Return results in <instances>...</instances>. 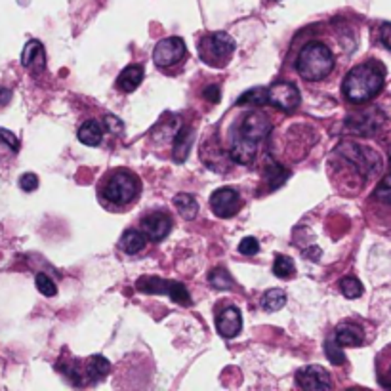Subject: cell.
Instances as JSON below:
<instances>
[{
	"label": "cell",
	"mask_w": 391,
	"mask_h": 391,
	"mask_svg": "<svg viewBox=\"0 0 391 391\" xmlns=\"http://www.w3.org/2000/svg\"><path fill=\"white\" fill-rule=\"evenodd\" d=\"M340 290H342V294L346 298L355 299L363 296V290H365V288H363L359 279H355V277H343L342 281H340Z\"/></svg>",
	"instance_id": "27"
},
{
	"label": "cell",
	"mask_w": 391,
	"mask_h": 391,
	"mask_svg": "<svg viewBox=\"0 0 391 391\" xmlns=\"http://www.w3.org/2000/svg\"><path fill=\"white\" fill-rule=\"evenodd\" d=\"M376 199H380V201L391 206V174H387V176L380 182L378 187H376Z\"/></svg>",
	"instance_id": "31"
},
{
	"label": "cell",
	"mask_w": 391,
	"mask_h": 391,
	"mask_svg": "<svg viewBox=\"0 0 391 391\" xmlns=\"http://www.w3.org/2000/svg\"><path fill=\"white\" fill-rule=\"evenodd\" d=\"M19 187H21L23 191H27V193H31V191L37 189L38 187L37 174H31V172L23 174V176L19 177Z\"/></svg>",
	"instance_id": "33"
},
{
	"label": "cell",
	"mask_w": 391,
	"mask_h": 391,
	"mask_svg": "<svg viewBox=\"0 0 391 391\" xmlns=\"http://www.w3.org/2000/svg\"><path fill=\"white\" fill-rule=\"evenodd\" d=\"M296 384L304 390L321 391L330 390L332 387V380L326 368L319 367V365H309V367L302 368L296 373Z\"/></svg>",
	"instance_id": "10"
},
{
	"label": "cell",
	"mask_w": 391,
	"mask_h": 391,
	"mask_svg": "<svg viewBox=\"0 0 391 391\" xmlns=\"http://www.w3.org/2000/svg\"><path fill=\"white\" fill-rule=\"evenodd\" d=\"M334 340H336L342 348H360L363 342H365V334H363V330H360L357 324L343 323L336 329Z\"/></svg>",
	"instance_id": "14"
},
{
	"label": "cell",
	"mask_w": 391,
	"mask_h": 391,
	"mask_svg": "<svg viewBox=\"0 0 391 391\" xmlns=\"http://www.w3.org/2000/svg\"><path fill=\"white\" fill-rule=\"evenodd\" d=\"M210 208L218 218H231L241 208V197L231 187H221L210 197Z\"/></svg>",
	"instance_id": "9"
},
{
	"label": "cell",
	"mask_w": 391,
	"mask_h": 391,
	"mask_svg": "<svg viewBox=\"0 0 391 391\" xmlns=\"http://www.w3.org/2000/svg\"><path fill=\"white\" fill-rule=\"evenodd\" d=\"M193 130L191 128H180L176 134V141H174V159L185 160L189 155V149L193 145Z\"/></svg>",
	"instance_id": "21"
},
{
	"label": "cell",
	"mask_w": 391,
	"mask_h": 391,
	"mask_svg": "<svg viewBox=\"0 0 391 391\" xmlns=\"http://www.w3.org/2000/svg\"><path fill=\"white\" fill-rule=\"evenodd\" d=\"M378 380H380V384L384 385V387H390L391 390V363L384 368V373H380Z\"/></svg>",
	"instance_id": "38"
},
{
	"label": "cell",
	"mask_w": 391,
	"mask_h": 391,
	"mask_svg": "<svg viewBox=\"0 0 391 391\" xmlns=\"http://www.w3.org/2000/svg\"><path fill=\"white\" fill-rule=\"evenodd\" d=\"M233 50H235V43L227 33H212L201 40L199 54H201L202 62L220 67L231 57Z\"/></svg>",
	"instance_id": "6"
},
{
	"label": "cell",
	"mask_w": 391,
	"mask_h": 391,
	"mask_svg": "<svg viewBox=\"0 0 391 391\" xmlns=\"http://www.w3.org/2000/svg\"><path fill=\"white\" fill-rule=\"evenodd\" d=\"M105 128L109 130L111 134H123L124 126L115 115H105Z\"/></svg>",
	"instance_id": "35"
},
{
	"label": "cell",
	"mask_w": 391,
	"mask_h": 391,
	"mask_svg": "<svg viewBox=\"0 0 391 391\" xmlns=\"http://www.w3.org/2000/svg\"><path fill=\"white\" fill-rule=\"evenodd\" d=\"M380 40L385 48L391 50V23H384L380 27Z\"/></svg>",
	"instance_id": "36"
},
{
	"label": "cell",
	"mask_w": 391,
	"mask_h": 391,
	"mask_svg": "<svg viewBox=\"0 0 391 391\" xmlns=\"http://www.w3.org/2000/svg\"><path fill=\"white\" fill-rule=\"evenodd\" d=\"M141 229H143L147 238H151V241H163L172 229L170 216L165 214V212H153V214L145 216L141 220Z\"/></svg>",
	"instance_id": "12"
},
{
	"label": "cell",
	"mask_w": 391,
	"mask_h": 391,
	"mask_svg": "<svg viewBox=\"0 0 391 391\" xmlns=\"http://www.w3.org/2000/svg\"><path fill=\"white\" fill-rule=\"evenodd\" d=\"M174 206H176L180 216L185 218V220H193V218L199 214V202H197L195 197L189 195V193H177V195L174 197Z\"/></svg>",
	"instance_id": "20"
},
{
	"label": "cell",
	"mask_w": 391,
	"mask_h": 391,
	"mask_svg": "<svg viewBox=\"0 0 391 391\" xmlns=\"http://www.w3.org/2000/svg\"><path fill=\"white\" fill-rule=\"evenodd\" d=\"M238 105H246V104H268V90L265 88H252L248 92H245L237 101Z\"/></svg>",
	"instance_id": "28"
},
{
	"label": "cell",
	"mask_w": 391,
	"mask_h": 391,
	"mask_svg": "<svg viewBox=\"0 0 391 391\" xmlns=\"http://www.w3.org/2000/svg\"><path fill=\"white\" fill-rule=\"evenodd\" d=\"M138 191H140V184L136 180L134 174H130L126 170L115 172L113 176L105 182L104 195L105 199L113 204H128L138 197Z\"/></svg>",
	"instance_id": "5"
},
{
	"label": "cell",
	"mask_w": 391,
	"mask_h": 391,
	"mask_svg": "<svg viewBox=\"0 0 391 391\" xmlns=\"http://www.w3.org/2000/svg\"><path fill=\"white\" fill-rule=\"evenodd\" d=\"M273 273L279 279H288L296 273V265H294V260L288 256H277L275 263H273Z\"/></svg>",
	"instance_id": "26"
},
{
	"label": "cell",
	"mask_w": 391,
	"mask_h": 391,
	"mask_svg": "<svg viewBox=\"0 0 391 391\" xmlns=\"http://www.w3.org/2000/svg\"><path fill=\"white\" fill-rule=\"evenodd\" d=\"M299 90L290 82H277L271 88H268V104H271L277 109L290 113L299 105Z\"/></svg>",
	"instance_id": "8"
},
{
	"label": "cell",
	"mask_w": 391,
	"mask_h": 391,
	"mask_svg": "<svg viewBox=\"0 0 391 391\" xmlns=\"http://www.w3.org/2000/svg\"><path fill=\"white\" fill-rule=\"evenodd\" d=\"M185 44L182 38L170 37L160 40L153 50V62L159 67H172L185 57Z\"/></svg>",
	"instance_id": "7"
},
{
	"label": "cell",
	"mask_w": 391,
	"mask_h": 391,
	"mask_svg": "<svg viewBox=\"0 0 391 391\" xmlns=\"http://www.w3.org/2000/svg\"><path fill=\"white\" fill-rule=\"evenodd\" d=\"M346 124H348V128L351 132H355V134H374L384 124V113L376 109V107H373V109L365 111V113H359V115L348 116Z\"/></svg>",
	"instance_id": "11"
},
{
	"label": "cell",
	"mask_w": 391,
	"mask_h": 391,
	"mask_svg": "<svg viewBox=\"0 0 391 391\" xmlns=\"http://www.w3.org/2000/svg\"><path fill=\"white\" fill-rule=\"evenodd\" d=\"M307 254H309V258H313V260H319V258H321V250H319V248H312V250H307Z\"/></svg>",
	"instance_id": "40"
},
{
	"label": "cell",
	"mask_w": 391,
	"mask_h": 391,
	"mask_svg": "<svg viewBox=\"0 0 391 391\" xmlns=\"http://www.w3.org/2000/svg\"><path fill=\"white\" fill-rule=\"evenodd\" d=\"M216 329L224 338H235L243 330V317L237 307H226L224 312L216 317Z\"/></svg>",
	"instance_id": "13"
},
{
	"label": "cell",
	"mask_w": 391,
	"mask_h": 391,
	"mask_svg": "<svg viewBox=\"0 0 391 391\" xmlns=\"http://www.w3.org/2000/svg\"><path fill=\"white\" fill-rule=\"evenodd\" d=\"M147 237L145 233L136 231V229H126L121 237V248H123L126 254H138L145 248Z\"/></svg>",
	"instance_id": "19"
},
{
	"label": "cell",
	"mask_w": 391,
	"mask_h": 391,
	"mask_svg": "<svg viewBox=\"0 0 391 391\" xmlns=\"http://www.w3.org/2000/svg\"><path fill=\"white\" fill-rule=\"evenodd\" d=\"M288 177V170L287 168H282L281 165H277V163H271L268 166V170H265V180L269 182V189H277V187H281L285 182H287Z\"/></svg>",
	"instance_id": "24"
},
{
	"label": "cell",
	"mask_w": 391,
	"mask_h": 391,
	"mask_svg": "<svg viewBox=\"0 0 391 391\" xmlns=\"http://www.w3.org/2000/svg\"><path fill=\"white\" fill-rule=\"evenodd\" d=\"M111 370L109 360L101 357V355H94L90 359L86 360V380L88 382H99L101 378H105Z\"/></svg>",
	"instance_id": "18"
},
{
	"label": "cell",
	"mask_w": 391,
	"mask_h": 391,
	"mask_svg": "<svg viewBox=\"0 0 391 391\" xmlns=\"http://www.w3.org/2000/svg\"><path fill=\"white\" fill-rule=\"evenodd\" d=\"M238 252L245 254V256H256L258 252H260V243L254 237L243 238L241 245H238Z\"/></svg>",
	"instance_id": "32"
},
{
	"label": "cell",
	"mask_w": 391,
	"mask_h": 391,
	"mask_svg": "<svg viewBox=\"0 0 391 391\" xmlns=\"http://www.w3.org/2000/svg\"><path fill=\"white\" fill-rule=\"evenodd\" d=\"M324 353H326V359L332 363V365H343L346 363V353L342 351V346L334 340V342L324 343Z\"/></svg>",
	"instance_id": "29"
},
{
	"label": "cell",
	"mask_w": 391,
	"mask_h": 391,
	"mask_svg": "<svg viewBox=\"0 0 391 391\" xmlns=\"http://www.w3.org/2000/svg\"><path fill=\"white\" fill-rule=\"evenodd\" d=\"M296 69L304 80L317 82L329 77L330 71L334 69V55L323 43H309L299 52Z\"/></svg>",
	"instance_id": "3"
},
{
	"label": "cell",
	"mask_w": 391,
	"mask_h": 391,
	"mask_svg": "<svg viewBox=\"0 0 391 391\" xmlns=\"http://www.w3.org/2000/svg\"><path fill=\"white\" fill-rule=\"evenodd\" d=\"M204 98H206L208 101H212V104H218V101H220V86H216V84L206 86V90H204Z\"/></svg>",
	"instance_id": "37"
},
{
	"label": "cell",
	"mask_w": 391,
	"mask_h": 391,
	"mask_svg": "<svg viewBox=\"0 0 391 391\" xmlns=\"http://www.w3.org/2000/svg\"><path fill=\"white\" fill-rule=\"evenodd\" d=\"M35 282H37L38 292L43 294V296H46V298H52V296H55V294H57V287H55V282L52 281L48 275L38 273L37 279H35Z\"/></svg>",
	"instance_id": "30"
},
{
	"label": "cell",
	"mask_w": 391,
	"mask_h": 391,
	"mask_svg": "<svg viewBox=\"0 0 391 391\" xmlns=\"http://www.w3.org/2000/svg\"><path fill=\"white\" fill-rule=\"evenodd\" d=\"M285 304H287V292L281 288H271V290L263 294L262 307L265 312H279L285 307Z\"/></svg>",
	"instance_id": "22"
},
{
	"label": "cell",
	"mask_w": 391,
	"mask_h": 391,
	"mask_svg": "<svg viewBox=\"0 0 391 391\" xmlns=\"http://www.w3.org/2000/svg\"><path fill=\"white\" fill-rule=\"evenodd\" d=\"M271 123L262 113L252 111L238 123V130L229 147V157L238 165H250L258 153V145L268 138Z\"/></svg>",
	"instance_id": "1"
},
{
	"label": "cell",
	"mask_w": 391,
	"mask_h": 391,
	"mask_svg": "<svg viewBox=\"0 0 391 391\" xmlns=\"http://www.w3.org/2000/svg\"><path fill=\"white\" fill-rule=\"evenodd\" d=\"M338 153L343 155V159L348 160L360 176L373 177L382 172V157L370 147L359 145L353 141H346V143L338 147Z\"/></svg>",
	"instance_id": "4"
},
{
	"label": "cell",
	"mask_w": 391,
	"mask_h": 391,
	"mask_svg": "<svg viewBox=\"0 0 391 391\" xmlns=\"http://www.w3.org/2000/svg\"><path fill=\"white\" fill-rule=\"evenodd\" d=\"M390 160H391V151H390Z\"/></svg>",
	"instance_id": "41"
},
{
	"label": "cell",
	"mask_w": 391,
	"mask_h": 391,
	"mask_svg": "<svg viewBox=\"0 0 391 391\" xmlns=\"http://www.w3.org/2000/svg\"><path fill=\"white\" fill-rule=\"evenodd\" d=\"M143 80V67L141 65H128L116 79V88L123 92H134Z\"/></svg>",
	"instance_id": "16"
},
{
	"label": "cell",
	"mask_w": 391,
	"mask_h": 391,
	"mask_svg": "<svg viewBox=\"0 0 391 391\" xmlns=\"http://www.w3.org/2000/svg\"><path fill=\"white\" fill-rule=\"evenodd\" d=\"M10 98H12V92L6 90V88H0V105H6Z\"/></svg>",
	"instance_id": "39"
},
{
	"label": "cell",
	"mask_w": 391,
	"mask_h": 391,
	"mask_svg": "<svg viewBox=\"0 0 391 391\" xmlns=\"http://www.w3.org/2000/svg\"><path fill=\"white\" fill-rule=\"evenodd\" d=\"M166 294H168L176 304H180V306H191V296L189 292H187V288H185L182 282L166 281Z\"/></svg>",
	"instance_id": "23"
},
{
	"label": "cell",
	"mask_w": 391,
	"mask_h": 391,
	"mask_svg": "<svg viewBox=\"0 0 391 391\" xmlns=\"http://www.w3.org/2000/svg\"><path fill=\"white\" fill-rule=\"evenodd\" d=\"M44 46L40 40H29L21 52V65L23 67H44Z\"/></svg>",
	"instance_id": "15"
},
{
	"label": "cell",
	"mask_w": 391,
	"mask_h": 391,
	"mask_svg": "<svg viewBox=\"0 0 391 391\" xmlns=\"http://www.w3.org/2000/svg\"><path fill=\"white\" fill-rule=\"evenodd\" d=\"M0 141H4V143L12 149L13 153L19 149V140L13 136V132H10V130L0 128Z\"/></svg>",
	"instance_id": "34"
},
{
	"label": "cell",
	"mask_w": 391,
	"mask_h": 391,
	"mask_svg": "<svg viewBox=\"0 0 391 391\" xmlns=\"http://www.w3.org/2000/svg\"><path fill=\"white\" fill-rule=\"evenodd\" d=\"M382 86H384V73L373 63H367L349 71L348 77L343 79L342 92L351 104H365L378 96Z\"/></svg>",
	"instance_id": "2"
},
{
	"label": "cell",
	"mask_w": 391,
	"mask_h": 391,
	"mask_svg": "<svg viewBox=\"0 0 391 391\" xmlns=\"http://www.w3.org/2000/svg\"><path fill=\"white\" fill-rule=\"evenodd\" d=\"M208 282L214 288H218V290H227V288L233 287L231 275H229L224 268L212 269V271L208 273Z\"/></svg>",
	"instance_id": "25"
},
{
	"label": "cell",
	"mask_w": 391,
	"mask_h": 391,
	"mask_svg": "<svg viewBox=\"0 0 391 391\" xmlns=\"http://www.w3.org/2000/svg\"><path fill=\"white\" fill-rule=\"evenodd\" d=\"M77 138H79L80 143H84V145L96 147L101 143L104 140V128L99 126L98 121H86L82 126L77 132Z\"/></svg>",
	"instance_id": "17"
}]
</instances>
